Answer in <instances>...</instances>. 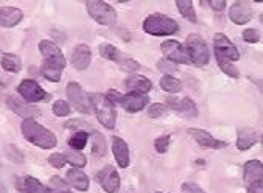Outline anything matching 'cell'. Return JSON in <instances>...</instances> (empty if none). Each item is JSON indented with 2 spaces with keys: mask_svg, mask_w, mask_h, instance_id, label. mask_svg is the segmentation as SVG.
<instances>
[{
  "mask_svg": "<svg viewBox=\"0 0 263 193\" xmlns=\"http://www.w3.org/2000/svg\"><path fill=\"white\" fill-rule=\"evenodd\" d=\"M214 41H215V55L217 56H221L228 61H237L240 58L237 47L224 34H221V33L215 34Z\"/></svg>",
  "mask_w": 263,
  "mask_h": 193,
  "instance_id": "cell-11",
  "label": "cell"
},
{
  "mask_svg": "<svg viewBox=\"0 0 263 193\" xmlns=\"http://www.w3.org/2000/svg\"><path fill=\"white\" fill-rule=\"evenodd\" d=\"M168 145H170V137H168V136H162V137H159V139H156V142H154V148H156L157 153L164 155V153L168 150Z\"/></svg>",
  "mask_w": 263,
  "mask_h": 193,
  "instance_id": "cell-35",
  "label": "cell"
},
{
  "mask_svg": "<svg viewBox=\"0 0 263 193\" xmlns=\"http://www.w3.org/2000/svg\"><path fill=\"white\" fill-rule=\"evenodd\" d=\"M217 61H218V66L221 67V70H223L226 75H229V76H232V78H238V76H240L238 69H237L235 66H232L231 61H228V60H224V58H221V56H217Z\"/></svg>",
  "mask_w": 263,
  "mask_h": 193,
  "instance_id": "cell-31",
  "label": "cell"
},
{
  "mask_svg": "<svg viewBox=\"0 0 263 193\" xmlns=\"http://www.w3.org/2000/svg\"><path fill=\"white\" fill-rule=\"evenodd\" d=\"M66 93H67L69 102L73 105V108H75L78 112L89 114V112L92 111V106H90V102H89V96L86 95V92L83 90V87H81L78 83H69V84H67V89H66Z\"/></svg>",
  "mask_w": 263,
  "mask_h": 193,
  "instance_id": "cell-8",
  "label": "cell"
},
{
  "mask_svg": "<svg viewBox=\"0 0 263 193\" xmlns=\"http://www.w3.org/2000/svg\"><path fill=\"white\" fill-rule=\"evenodd\" d=\"M66 128H69V129H78V131H84V132H92V131H95V128L93 126H90L87 122H81V120H70V122H67L66 125H64Z\"/></svg>",
  "mask_w": 263,
  "mask_h": 193,
  "instance_id": "cell-32",
  "label": "cell"
},
{
  "mask_svg": "<svg viewBox=\"0 0 263 193\" xmlns=\"http://www.w3.org/2000/svg\"><path fill=\"white\" fill-rule=\"evenodd\" d=\"M22 134L28 142L37 145L39 148H44V150L53 148L58 143L57 136L50 129L39 125L34 119H25L22 122Z\"/></svg>",
  "mask_w": 263,
  "mask_h": 193,
  "instance_id": "cell-2",
  "label": "cell"
},
{
  "mask_svg": "<svg viewBox=\"0 0 263 193\" xmlns=\"http://www.w3.org/2000/svg\"><path fill=\"white\" fill-rule=\"evenodd\" d=\"M125 86L126 89H129L131 92H139V93H145L151 89V81L145 76H129L126 81H125Z\"/></svg>",
  "mask_w": 263,
  "mask_h": 193,
  "instance_id": "cell-24",
  "label": "cell"
},
{
  "mask_svg": "<svg viewBox=\"0 0 263 193\" xmlns=\"http://www.w3.org/2000/svg\"><path fill=\"white\" fill-rule=\"evenodd\" d=\"M67 182L81 191H86L89 188V178L78 168H72L67 171Z\"/></svg>",
  "mask_w": 263,
  "mask_h": 193,
  "instance_id": "cell-23",
  "label": "cell"
},
{
  "mask_svg": "<svg viewBox=\"0 0 263 193\" xmlns=\"http://www.w3.org/2000/svg\"><path fill=\"white\" fill-rule=\"evenodd\" d=\"M97 179L101 184V187L106 191H109V193H116L119 190V187H120V176H119L117 170L114 167H111V165L104 167L98 173Z\"/></svg>",
  "mask_w": 263,
  "mask_h": 193,
  "instance_id": "cell-12",
  "label": "cell"
},
{
  "mask_svg": "<svg viewBox=\"0 0 263 193\" xmlns=\"http://www.w3.org/2000/svg\"><path fill=\"white\" fill-rule=\"evenodd\" d=\"M251 16H252V11L249 8L248 4L245 2H237L231 7V11H229V17L234 24L237 25H243V24H248L251 21Z\"/></svg>",
  "mask_w": 263,
  "mask_h": 193,
  "instance_id": "cell-17",
  "label": "cell"
},
{
  "mask_svg": "<svg viewBox=\"0 0 263 193\" xmlns=\"http://www.w3.org/2000/svg\"><path fill=\"white\" fill-rule=\"evenodd\" d=\"M22 188L27 193H72L69 190H53L50 187H45L44 184H41L36 178L27 176L22 182Z\"/></svg>",
  "mask_w": 263,
  "mask_h": 193,
  "instance_id": "cell-22",
  "label": "cell"
},
{
  "mask_svg": "<svg viewBox=\"0 0 263 193\" xmlns=\"http://www.w3.org/2000/svg\"><path fill=\"white\" fill-rule=\"evenodd\" d=\"M51 187H53V190L57 188H60V190H67V184L66 182H63L61 181V178H58V176H53V178H51ZM50 187V188H51Z\"/></svg>",
  "mask_w": 263,
  "mask_h": 193,
  "instance_id": "cell-42",
  "label": "cell"
},
{
  "mask_svg": "<svg viewBox=\"0 0 263 193\" xmlns=\"http://www.w3.org/2000/svg\"><path fill=\"white\" fill-rule=\"evenodd\" d=\"M161 87L167 92H172V93H176L182 89V84L179 80H176L173 75H165L162 80H161Z\"/></svg>",
  "mask_w": 263,
  "mask_h": 193,
  "instance_id": "cell-29",
  "label": "cell"
},
{
  "mask_svg": "<svg viewBox=\"0 0 263 193\" xmlns=\"http://www.w3.org/2000/svg\"><path fill=\"white\" fill-rule=\"evenodd\" d=\"M72 66L77 69V70H86L92 61V52H90V48L84 44L81 45H77L75 47V50L72 52Z\"/></svg>",
  "mask_w": 263,
  "mask_h": 193,
  "instance_id": "cell-14",
  "label": "cell"
},
{
  "mask_svg": "<svg viewBox=\"0 0 263 193\" xmlns=\"http://www.w3.org/2000/svg\"><path fill=\"white\" fill-rule=\"evenodd\" d=\"M48 162L51 167H57V168H63L66 165V156L64 153H57V155H51L48 158Z\"/></svg>",
  "mask_w": 263,
  "mask_h": 193,
  "instance_id": "cell-37",
  "label": "cell"
},
{
  "mask_svg": "<svg viewBox=\"0 0 263 193\" xmlns=\"http://www.w3.org/2000/svg\"><path fill=\"white\" fill-rule=\"evenodd\" d=\"M190 136L201 145V147H205V148H214V150H218V148H224L226 147V142H221L215 137H212L209 132L202 131V129H190L189 131Z\"/></svg>",
  "mask_w": 263,
  "mask_h": 193,
  "instance_id": "cell-16",
  "label": "cell"
},
{
  "mask_svg": "<svg viewBox=\"0 0 263 193\" xmlns=\"http://www.w3.org/2000/svg\"><path fill=\"white\" fill-rule=\"evenodd\" d=\"M24 17V13L19 8L14 7H2L0 8V27H14L17 25Z\"/></svg>",
  "mask_w": 263,
  "mask_h": 193,
  "instance_id": "cell-18",
  "label": "cell"
},
{
  "mask_svg": "<svg viewBox=\"0 0 263 193\" xmlns=\"http://www.w3.org/2000/svg\"><path fill=\"white\" fill-rule=\"evenodd\" d=\"M248 193H263V182L251 184L249 188H248Z\"/></svg>",
  "mask_w": 263,
  "mask_h": 193,
  "instance_id": "cell-44",
  "label": "cell"
},
{
  "mask_svg": "<svg viewBox=\"0 0 263 193\" xmlns=\"http://www.w3.org/2000/svg\"><path fill=\"white\" fill-rule=\"evenodd\" d=\"M258 87H260V90H261V93H263V81L258 83Z\"/></svg>",
  "mask_w": 263,
  "mask_h": 193,
  "instance_id": "cell-45",
  "label": "cell"
},
{
  "mask_svg": "<svg viewBox=\"0 0 263 193\" xmlns=\"http://www.w3.org/2000/svg\"><path fill=\"white\" fill-rule=\"evenodd\" d=\"M243 39H245L246 42H251V44H254V42H258V39H260V34H258V31H257V30H254V28H249V30H246V31L243 33Z\"/></svg>",
  "mask_w": 263,
  "mask_h": 193,
  "instance_id": "cell-39",
  "label": "cell"
},
{
  "mask_svg": "<svg viewBox=\"0 0 263 193\" xmlns=\"http://www.w3.org/2000/svg\"><path fill=\"white\" fill-rule=\"evenodd\" d=\"M92 137H93V147H92V153L97 156V158H101L106 153V140L104 137L97 132V131H92Z\"/></svg>",
  "mask_w": 263,
  "mask_h": 193,
  "instance_id": "cell-27",
  "label": "cell"
},
{
  "mask_svg": "<svg viewBox=\"0 0 263 193\" xmlns=\"http://www.w3.org/2000/svg\"><path fill=\"white\" fill-rule=\"evenodd\" d=\"M0 64H2L4 70L7 72H11V73H17L21 72L22 69V61L17 55L14 53H7L2 56V60H0Z\"/></svg>",
  "mask_w": 263,
  "mask_h": 193,
  "instance_id": "cell-25",
  "label": "cell"
},
{
  "mask_svg": "<svg viewBox=\"0 0 263 193\" xmlns=\"http://www.w3.org/2000/svg\"><path fill=\"white\" fill-rule=\"evenodd\" d=\"M66 156V162L72 164L73 167H84L86 165V156L84 155H80V153H67L64 155Z\"/></svg>",
  "mask_w": 263,
  "mask_h": 193,
  "instance_id": "cell-33",
  "label": "cell"
},
{
  "mask_svg": "<svg viewBox=\"0 0 263 193\" xmlns=\"http://www.w3.org/2000/svg\"><path fill=\"white\" fill-rule=\"evenodd\" d=\"M156 193H162V191H156Z\"/></svg>",
  "mask_w": 263,
  "mask_h": 193,
  "instance_id": "cell-47",
  "label": "cell"
},
{
  "mask_svg": "<svg viewBox=\"0 0 263 193\" xmlns=\"http://www.w3.org/2000/svg\"><path fill=\"white\" fill-rule=\"evenodd\" d=\"M167 106L185 117H196L198 109L190 99H167Z\"/></svg>",
  "mask_w": 263,
  "mask_h": 193,
  "instance_id": "cell-15",
  "label": "cell"
},
{
  "mask_svg": "<svg viewBox=\"0 0 263 193\" xmlns=\"http://www.w3.org/2000/svg\"><path fill=\"white\" fill-rule=\"evenodd\" d=\"M176 5H178V10L181 11V14L187 21L196 22V14H195V10H193V4L190 2V0H178Z\"/></svg>",
  "mask_w": 263,
  "mask_h": 193,
  "instance_id": "cell-28",
  "label": "cell"
},
{
  "mask_svg": "<svg viewBox=\"0 0 263 193\" xmlns=\"http://www.w3.org/2000/svg\"><path fill=\"white\" fill-rule=\"evenodd\" d=\"M89 134L84 131H77L70 139H69V145L73 150H83L86 147V142H87Z\"/></svg>",
  "mask_w": 263,
  "mask_h": 193,
  "instance_id": "cell-30",
  "label": "cell"
},
{
  "mask_svg": "<svg viewBox=\"0 0 263 193\" xmlns=\"http://www.w3.org/2000/svg\"><path fill=\"white\" fill-rule=\"evenodd\" d=\"M165 112V106L161 105V103H156L149 108V115L151 117H161L162 114Z\"/></svg>",
  "mask_w": 263,
  "mask_h": 193,
  "instance_id": "cell-41",
  "label": "cell"
},
{
  "mask_svg": "<svg viewBox=\"0 0 263 193\" xmlns=\"http://www.w3.org/2000/svg\"><path fill=\"white\" fill-rule=\"evenodd\" d=\"M263 179V164L260 161H249L245 164V182L248 185L261 182Z\"/></svg>",
  "mask_w": 263,
  "mask_h": 193,
  "instance_id": "cell-20",
  "label": "cell"
},
{
  "mask_svg": "<svg viewBox=\"0 0 263 193\" xmlns=\"http://www.w3.org/2000/svg\"><path fill=\"white\" fill-rule=\"evenodd\" d=\"M100 53L104 60H111L117 64H120V67L123 70H128V72H136L140 69V64L136 63L134 60L131 58H126L122 55V52H119L117 48L111 44H101L100 45Z\"/></svg>",
  "mask_w": 263,
  "mask_h": 193,
  "instance_id": "cell-7",
  "label": "cell"
},
{
  "mask_svg": "<svg viewBox=\"0 0 263 193\" xmlns=\"http://www.w3.org/2000/svg\"><path fill=\"white\" fill-rule=\"evenodd\" d=\"M161 50L173 63H181V64H189L190 63V58H189L187 50H185V48L178 41H173L172 39V41L162 42Z\"/></svg>",
  "mask_w": 263,
  "mask_h": 193,
  "instance_id": "cell-10",
  "label": "cell"
},
{
  "mask_svg": "<svg viewBox=\"0 0 263 193\" xmlns=\"http://www.w3.org/2000/svg\"><path fill=\"white\" fill-rule=\"evenodd\" d=\"M157 67H159L162 72H165V75H172V73H175L178 70V67L173 63L167 61V60H161L159 63H157Z\"/></svg>",
  "mask_w": 263,
  "mask_h": 193,
  "instance_id": "cell-38",
  "label": "cell"
},
{
  "mask_svg": "<svg viewBox=\"0 0 263 193\" xmlns=\"http://www.w3.org/2000/svg\"><path fill=\"white\" fill-rule=\"evenodd\" d=\"M187 53L190 63H193L195 66H205L209 63L207 44L198 34H192L187 37Z\"/></svg>",
  "mask_w": 263,
  "mask_h": 193,
  "instance_id": "cell-6",
  "label": "cell"
},
{
  "mask_svg": "<svg viewBox=\"0 0 263 193\" xmlns=\"http://www.w3.org/2000/svg\"><path fill=\"white\" fill-rule=\"evenodd\" d=\"M112 151L119 167L126 168L129 164V151H128V145L120 137H112Z\"/></svg>",
  "mask_w": 263,
  "mask_h": 193,
  "instance_id": "cell-21",
  "label": "cell"
},
{
  "mask_svg": "<svg viewBox=\"0 0 263 193\" xmlns=\"http://www.w3.org/2000/svg\"><path fill=\"white\" fill-rule=\"evenodd\" d=\"M17 92L21 93L22 99L25 102H28V103H36V102H41V100L47 99L45 90L34 80H24L19 84Z\"/></svg>",
  "mask_w": 263,
  "mask_h": 193,
  "instance_id": "cell-9",
  "label": "cell"
},
{
  "mask_svg": "<svg viewBox=\"0 0 263 193\" xmlns=\"http://www.w3.org/2000/svg\"><path fill=\"white\" fill-rule=\"evenodd\" d=\"M120 105L128 112H139L148 105V96L145 93H139V92H128L126 95H122Z\"/></svg>",
  "mask_w": 263,
  "mask_h": 193,
  "instance_id": "cell-13",
  "label": "cell"
},
{
  "mask_svg": "<svg viewBox=\"0 0 263 193\" xmlns=\"http://www.w3.org/2000/svg\"><path fill=\"white\" fill-rule=\"evenodd\" d=\"M182 191L184 193H205L199 185H196L195 182H185L182 185Z\"/></svg>",
  "mask_w": 263,
  "mask_h": 193,
  "instance_id": "cell-40",
  "label": "cell"
},
{
  "mask_svg": "<svg viewBox=\"0 0 263 193\" xmlns=\"http://www.w3.org/2000/svg\"><path fill=\"white\" fill-rule=\"evenodd\" d=\"M5 151H7V156L13 161V162H24V156L21 153V150H17L13 145H8L5 147Z\"/></svg>",
  "mask_w": 263,
  "mask_h": 193,
  "instance_id": "cell-36",
  "label": "cell"
},
{
  "mask_svg": "<svg viewBox=\"0 0 263 193\" xmlns=\"http://www.w3.org/2000/svg\"><path fill=\"white\" fill-rule=\"evenodd\" d=\"M0 193H7V190H5V188H4L2 185H0Z\"/></svg>",
  "mask_w": 263,
  "mask_h": 193,
  "instance_id": "cell-46",
  "label": "cell"
},
{
  "mask_svg": "<svg viewBox=\"0 0 263 193\" xmlns=\"http://www.w3.org/2000/svg\"><path fill=\"white\" fill-rule=\"evenodd\" d=\"M53 112H55L58 117H66V115H69V112H70V106H69V103L64 102V100H57V102L53 103Z\"/></svg>",
  "mask_w": 263,
  "mask_h": 193,
  "instance_id": "cell-34",
  "label": "cell"
},
{
  "mask_svg": "<svg viewBox=\"0 0 263 193\" xmlns=\"http://www.w3.org/2000/svg\"><path fill=\"white\" fill-rule=\"evenodd\" d=\"M210 7H212L214 10H218V11H221L224 7H226V2H224V0H218V2H217V0H209V2H207Z\"/></svg>",
  "mask_w": 263,
  "mask_h": 193,
  "instance_id": "cell-43",
  "label": "cell"
},
{
  "mask_svg": "<svg viewBox=\"0 0 263 193\" xmlns=\"http://www.w3.org/2000/svg\"><path fill=\"white\" fill-rule=\"evenodd\" d=\"M143 30L154 36H168L178 31V24L164 14H151L145 19Z\"/></svg>",
  "mask_w": 263,
  "mask_h": 193,
  "instance_id": "cell-4",
  "label": "cell"
},
{
  "mask_svg": "<svg viewBox=\"0 0 263 193\" xmlns=\"http://www.w3.org/2000/svg\"><path fill=\"white\" fill-rule=\"evenodd\" d=\"M254 143H255V134H254V132L246 131V129H241V131L238 132V140H237V147H238V150L245 151V150L251 148Z\"/></svg>",
  "mask_w": 263,
  "mask_h": 193,
  "instance_id": "cell-26",
  "label": "cell"
},
{
  "mask_svg": "<svg viewBox=\"0 0 263 193\" xmlns=\"http://www.w3.org/2000/svg\"><path fill=\"white\" fill-rule=\"evenodd\" d=\"M7 105L11 111H14L17 115L21 117H25V119H33L36 115L41 114V111L34 106H30V105H25L22 102H19L16 96H10V99L7 100Z\"/></svg>",
  "mask_w": 263,
  "mask_h": 193,
  "instance_id": "cell-19",
  "label": "cell"
},
{
  "mask_svg": "<svg viewBox=\"0 0 263 193\" xmlns=\"http://www.w3.org/2000/svg\"><path fill=\"white\" fill-rule=\"evenodd\" d=\"M39 50L44 55V64L41 67V73L51 83H58L61 80L63 69L66 67V58L61 48L51 41H41Z\"/></svg>",
  "mask_w": 263,
  "mask_h": 193,
  "instance_id": "cell-1",
  "label": "cell"
},
{
  "mask_svg": "<svg viewBox=\"0 0 263 193\" xmlns=\"http://www.w3.org/2000/svg\"><path fill=\"white\" fill-rule=\"evenodd\" d=\"M86 7H87V13L90 14V17H93V21H97L98 24H101V25H114L116 24L117 13L111 5L95 0V2H87Z\"/></svg>",
  "mask_w": 263,
  "mask_h": 193,
  "instance_id": "cell-5",
  "label": "cell"
},
{
  "mask_svg": "<svg viewBox=\"0 0 263 193\" xmlns=\"http://www.w3.org/2000/svg\"><path fill=\"white\" fill-rule=\"evenodd\" d=\"M89 102H90V106L93 108L95 114H97V119L98 122L108 129H114L116 126V108L114 105L108 100L106 95L103 93H93L89 96Z\"/></svg>",
  "mask_w": 263,
  "mask_h": 193,
  "instance_id": "cell-3",
  "label": "cell"
}]
</instances>
